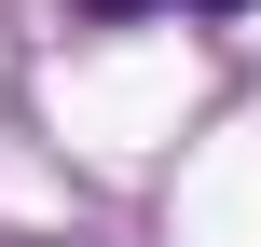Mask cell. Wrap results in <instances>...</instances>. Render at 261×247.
<instances>
[{
    "instance_id": "cell-1",
    "label": "cell",
    "mask_w": 261,
    "mask_h": 247,
    "mask_svg": "<svg viewBox=\"0 0 261 247\" xmlns=\"http://www.w3.org/2000/svg\"><path fill=\"white\" fill-rule=\"evenodd\" d=\"M138 14H248V0H69V28H138Z\"/></svg>"
}]
</instances>
